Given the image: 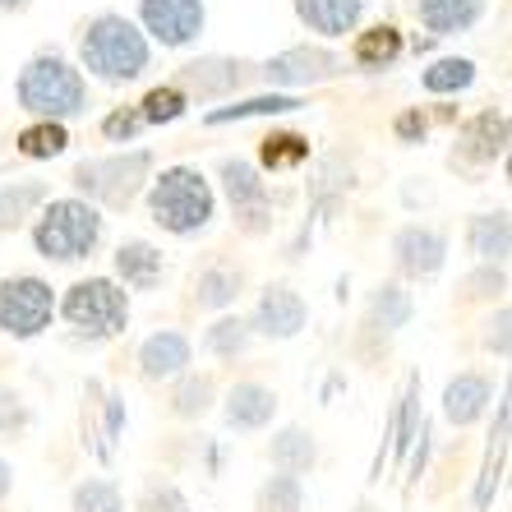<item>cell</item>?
<instances>
[{
	"label": "cell",
	"instance_id": "cell-1",
	"mask_svg": "<svg viewBox=\"0 0 512 512\" xmlns=\"http://www.w3.org/2000/svg\"><path fill=\"white\" fill-rule=\"evenodd\" d=\"M79 56H84V70L97 74L102 84H130L148 70L153 51H148V37L139 33V24H130L125 14H97L84 28Z\"/></svg>",
	"mask_w": 512,
	"mask_h": 512
},
{
	"label": "cell",
	"instance_id": "cell-2",
	"mask_svg": "<svg viewBox=\"0 0 512 512\" xmlns=\"http://www.w3.org/2000/svg\"><path fill=\"white\" fill-rule=\"evenodd\" d=\"M19 107L37 120H70L88 111V84L60 51H37L19 74Z\"/></svg>",
	"mask_w": 512,
	"mask_h": 512
},
{
	"label": "cell",
	"instance_id": "cell-3",
	"mask_svg": "<svg viewBox=\"0 0 512 512\" xmlns=\"http://www.w3.org/2000/svg\"><path fill=\"white\" fill-rule=\"evenodd\" d=\"M148 213L171 236H194L213 222L217 194L199 167H167L148 190Z\"/></svg>",
	"mask_w": 512,
	"mask_h": 512
},
{
	"label": "cell",
	"instance_id": "cell-4",
	"mask_svg": "<svg viewBox=\"0 0 512 512\" xmlns=\"http://www.w3.org/2000/svg\"><path fill=\"white\" fill-rule=\"evenodd\" d=\"M97 240H102V213L84 199H51L33 227L37 254H47L56 263L88 259L97 250Z\"/></svg>",
	"mask_w": 512,
	"mask_h": 512
},
{
	"label": "cell",
	"instance_id": "cell-5",
	"mask_svg": "<svg viewBox=\"0 0 512 512\" xmlns=\"http://www.w3.org/2000/svg\"><path fill=\"white\" fill-rule=\"evenodd\" d=\"M65 319L88 337H111L125 328L130 319V300L111 277H88V282H74L70 296H65Z\"/></svg>",
	"mask_w": 512,
	"mask_h": 512
},
{
	"label": "cell",
	"instance_id": "cell-6",
	"mask_svg": "<svg viewBox=\"0 0 512 512\" xmlns=\"http://www.w3.org/2000/svg\"><path fill=\"white\" fill-rule=\"evenodd\" d=\"M56 314V296L42 277H10L0 282V328L14 337H37Z\"/></svg>",
	"mask_w": 512,
	"mask_h": 512
},
{
	"label": "cell",
	"instance_id": "cell-7",
	"mask_svg": "<svg viewBox=\"0 0 512 512\" xmlns=\"http://www.w3.org/2000/svg\"><path fill=\"white\" fill-rule=\"evenodd\" d=\"M153 167V157L148 153H130V157H107V162H84V167L74 171V185L84 194L102 203H130L134 190H139V180L148 176Z\"/></svg>",
	"mask_w": 512,
	"mask_h": 512
},
{
	"label": "cell",
	"instance_id": "cell-8",
	"mask_svg": "<svg viewBox=\"0 0 512 512\" xmlns=\"http://www.w3.org/2000/svg\"><path fill=\"white\" fill-rule=\"evenodd\" d=\"M143 33H153L162 47H190L203 33V0H139Z\"/></svg>",
	"mask_w": 512,
	"mask_h": 512
},
{
	"label": "cell",
	"instance_id": "cell-9",
	"mask_svg": "<svg viewBox=\"0 0 512 512\" xmlns=\"http://www.w3.org/2000/svg\"><path fill=\"white\" fill-rule=\"evenodd\" d=\"M333 74H342V56H333V51H323V47H291L263 65V79L277 88L323 84V79H333Z\"/></svg>",
	"mask_w": 512,
	"mask_h": 512
},
{
	"label": "cell",
	"instance_id": "cell-10",
	"mask_svg": "<svg viewBox=\"0 0 512 512\" xmlns=\"http://www.w3.org/2000/svg\"><path fill=\"white\" fill-rule=\"evenodd\" d=\"M393 254H397V268L411 277H434L448 259V240L439 236L434 227H402L393 240Z\"/></svg>",
	"mask_w": 512,
	"mask_h": 512
},
{
	"label": "cell",
	"instance_id": "cell-11",
	"mask_svg": "<svg viewBox=\"0 0 512 512\" xmlns=\"http://www.w3.org/2000/svg\"><path fill=\"white\" fill-rule=\"evenodd\" d=\"M305 300L291 291V286H268L259 296V310H254V328L263 337H296L305 328Z\"/></svg>",
	"mask_w": 512,
	"mask_h": 512
},
{
	"label": "cell",
	"instance_id": "cell-12",
	"mask_svg": "<svg viewBox=\"0 0 512 512\" xmlns=\"http://www.w3.org/2000/svg\"><path fill=\"white\" fill-rule=\"evenodd\" d=\"M180 84L190 88L194 97H222V93L245 84V65H240V60H227V56H203V60H190V65L180 70Z\"/></svg>",
	"mask_w": 512,
	"mask_h": 512
},
{
	"label": "cell",
	"instance_id": "cell-13",
	"mask_svg": "<svg viewBox=\"0 0 512 512\" xmlns=\"http://www.w3.org/2000/svg\"><path fill=\"white\" fill-rule=\"evenodd\" d=\"M300 24L319 37H346L360 24L365 14V0H296Z\"/></svg>",
	"mask_w": 512,
	"mask_h": 512
},
{
	"label": "cell",
	"instance_id": "cell-14",
	"mask_svg": "<svg viewBox=\"0 0 512 512\" xmlns=\"http://www.w3.org/2000/svg\"><path fill=\"white\" fill-rule=\"evenodd\" d=\"M222 185H227V199L236 208V217H245L254 227V217H263V208H268V190H263L259 171L250 162H240V157H227L222 162Z\"/></svg>",
	"mask_w": 512,
	"mask_h": 512
},
{
	"label": "cell",
	"instance_id": "cell-15",
	"mask_svg": "<svg viewBox=\"0 0 512 512\" xmlns=\"http://www.w3.org/2000/svg\"><path fill=\"white\" fill-rule=\"evenodd\" d=\"M420 14V24L429 28L434 37H453L466 33L485 14V0H411Z\"/></svg>",
	"mask_w": 512,
	"mask_h": 512
},
{
	"label": "cell",
	"instance_id": "cell-16",
	"mask_svg": "<svg viewBox=\"0 0 512 512\" xmlns=\"http://www.w3.org/2000/svg\"><path fill=\"white\" fill-rule=\"evenodd\" d=\"M139 365H143L148 379H171V374H180L185 365H190V342H185L180 333H171V328H162V333H153L148 342H143Z\"/></svg>",
	"mask_w": 512,
	"mask_h": 512
},
{
	"label": "cell",
	"instance_id": "cell-17",
	"mask_svg": "<svg viewBox=\"0 0 512 512\" xmlns=\"http://www.w3.org/2000/svg\"><path fill=\"white\" fill-rule=\"evenodd\" d=\"M277 411V397L263 388V383H236L227 397V420L236 429H259L268 425Z\"/></svg>",
	"mask_w": 512,
	"mask_h": 512
},
{
	"label": "cell",
	"instance_id": "cell-18",
	"mask_svg": "<svg viewBox=\"0 0 512 512\" xmlns=\"http://www.w3.org/2000/svg\"><path fill=\"white\" fill-rule=\"evenodd\" d=\"M116 273L125 277V286L148 291V286L162 277V250H153L148 240H125L116 250Z\"/></svg>",
	"mask_w": 512,
	"mask_h": 512
},
{
	"label": "cell",
	"instance_id": "cell-19",
	"mask_svg": "<svg viewBox=\"0 0 512 512\" xmlns=\"http://www.w3.org/2000/svg\"><path fill=\"white\" fill-rule=\"evenodd\" d=\"M485 402H489V379H480V374H462L443 393V411H448L453 425H471L485 411Z\"/></svg>",
	"mask_w": 512,
	"mask_h": 512
},
{
	"label": "cell",
	"instance_id": "cell-20",
	"mask_svg": "<svg viewBox=\"0 0 512 512\" xmlns=\"http://www.w3.org/2000/svg\"><path fill=\"white\" fill-rule=\"evenodd\" d=\"M503 143H508V125H503V116L485 111V116H476L471 125H466L462 153L476 157V162H494V157L503 153Z\"/></svg>",
	"mask_w": 512,
	"mask_h": 512
},
{
	"label": "cell",
	"instance_id": "cell-21",
	"mask_svg": "<svg viewBox=\"0 0 512 512\" xmlns=\"http://www.w3.org/2000/svg\"><path fill=\"white\" fill-rule=\"evenodd\" d=\"M402 56V33L393 24H374L370 33L356 37V65L360 70H383Z\"/></svg>",
	"mask_w": 512,
	"mask_h": 512
},
{
	"label": "cell",
	"instance_id": "cell-22",
	"mask_svg": "<svg viewBox=\"0 0 512 512\" xmlns=\"http://www.w3.org/2000/svg\"><path fill=\"white\" fill-rule=\"evenodd\" d=\"M420 84L429 88V93H462V88L476 84V60H466V56H443L434 60L425 74H420Z\"/></svg>",
	"mask_w": 512,
	"mask_h": 512
},
{
	"label": "cell",
	"instance_id": "cell-23",
	"mask_svg": "<svg viewBox=\"0 0 512 512\" xmlns=\"http://www.w3.org/2000/svg\"><path fill=\"white\" fill-rule=\"evenodd\" d=\"M65 148H70V134H65V125H60V120H37V125H28V130L19 134V153L33 157V162L60 157Z\"/></svg>",
	"mask_w": 512,
	"mask_h": 512
},
{
	"label": "cell",
	"instance_id": "cell-24",
	"mask_svg": "<svg viewBox=\"0 0 512 512\" xmlns=\"http://www.w3.org/2000/svg\"><path fill=\"white\" fill-rule=\"evenodd\" d=\"M185 107H190L185 88L162 84V88H153V93L139 102V116H143V125H171V120L185 116Z\"/></svg>",
	"mask_w": 512,
	"mask_h": 512
},
{
	"label": "cell",
	"instance_id": "cell-25",
	"mask_svg": "<svg viewBox=\"0 0 512 512\" xmlns=\"http://www.w3.org/2000/svg\"><path fill=\"white\" fill-rule=\"evenodd\" d=\"M471 250L480 259H503L508 254V213H480L471 222Z\"/></svg>",
	"mask_w": 512,
	"mask_h": 512
},
{
	"label": "cell",
	"instance_id": "cell-26",
	"mask_svg": "<svg viewBox=\"0 0 512 512\" xmlns=\"http://www.w3.org/2000/svg\"><path fill=\"white\" fill-rule=\"evenodd\" d=\"M259 153H263V167L268 171H291L310 157V143L300 139V134H268Z\"/></svg>",
	"mask_w": 512,
	"mask_h": 512
},
{
	"label": "cell",
	"instance_id": "cell-27",
	"mask_svg": "<svg viewBox=\"0 0 512 512\" xmlns=\"http://www.w3.org/2000/svg\"><path fill=\"white\" fill-rule=\"evenodd\" d=\"M406 319H411V296H406L397 282L379 286V296H374V323H379L383 333H393Z\"/></svg>",
	"mask_w": 512,
	"mask_h": 512
},
{
	"label": "cell",
	"instance_id": "cell-28",
	"mask_svg": "<svg viewBox=\"0 0 512 512\" xmlns=\"http://www.w3.org/2000/svg\"><path fill=\"white\" fill-rule=\"evenodd\" d=\"M236 291H240V273H231V268H208V273L199 277V305H208V310L231 305Z\"/></svg>",
	"mask_w": 512,
	"mask_h": 512
},
{
	"label": "cell",
	"instance_id": "cell-29",
	"mask_svg": "<svg viewBox=\"0 0 512 512\" xmlns=\"http://www.w3.org/2000/svg\"><path fill=\"white\" fill-rule=\"evenodd\" d=\"M273 457L277 466H282V476H296V471H305V466L314 462V443L300 434V429H286L282 439L273 443Z\"/></svg>",
	"mask_w": 512,
	"mask_h": 512
},
{
	"label": "cell",
	"instance_id": "cell-30",
	"mask_svg": "<svg viewBox=\"0 0 512 512\" xmlns=\"http://www.w3.org/2000/svg\"><path fill=\"white\" fill-rule=\"evenodd\" d=\"M296 97H254V102H240L231 111H213L208 125H227V120H245V116H282V111H296Z\"/></svg>",
	"mask_w": 512,
	"mask_h": 512
},
{
	"label": "cell",
	"instance_id": "cell-31",
	"mask_svg": "<svg viewBox=\"0 0 512 512\" xmlns=\"http://www.w3.org/2000/svg\"><path fill=\"white\" fill-rule=\"evenodd\" d=\"M245 342H250V328L240 319H217L213 328H208V346H213L217 356H240Z\"/></svg>",
	"mask_w": 512,
	"mask_h": 512
},
{
	"label": "cell",
	"instance_id": "cell-32",
	"mask_svg": "<svg viewBox=\"0 0 512 512\" xmlns=\"http://www.w3.org/2000/svg\"><path fill=\"white\" fill-rule=\"evenodd\" d=\"M74 508L79 512H120V494L107 485V480H88L74 494Z\"/></svg>",
	"mask_w": 512,
	"mask_h": 512
},
{
	"label": "cell",
	"instance_id": "cell-33",
	"mask_svg": "<svg viewBox=\"0 0 512 512\" xmlns=\"http://www.w3.org/2000/svg\"><path fill=\"white\" fill-rule=\"evenodd\" d=\"M263 508L268 512H300L296 476H273V485H268V494H263Z\"/></svg>",
	"mask_w": 512,
	"mask_h": 512
},
{
	"label": "cell",
	"instance_id": "cell-34",
	"mask_svg": "<svg viewBox=\"0 0 512 512\" xmlns=\"http://www.w3.org/2000/svg\"><path fill=\"white\" fill-rule=\"evenodd\" d=\"M143 130V116H139V107H120V111H111L107 120H102V134H107L111 143H125V139H134V134Z\"/></svg>",
	"mask_w": 512,
	"mask_h": 512
},
{
	"label": "cell",
	"instance_id": "cell-35",
	"mask_svg": "<svg viewBox=\"0 0 512 512\" xmlns=\"http://www.w3.org/2000/svg\"><path fill=\"white\" fill-rule=\"evenodd\" d=\"M208 397H213V383H208V379H190L176 393V411H180V416H194V411H203V406H208Z\"/></svg>",
	"mask_w": 512,
	"mask_h": 512
},
{
	"label": "cell",
	"instance_id": "cell-36",
	"mask_svg": "<svg viewBox=\"0 0 512 512\" xmlns=\"http://www.w3.org/2000/svg\"><path fill=\"white\" fill-rule=\"evenodd\" d=\"M397 134H402V139H416V134H425V120H420V111H406V116L397 120Z\"/></svg>",
	"mask_w": 512,
	"mask_h": 512
},
{
	"label": "cell",
	"instance_id": "cell-37",
	"mask_svg": "<svg viewBox=\"0 0 512 512\" xmlns=\"http://www.w3.org/2000/svg\"><path fill=\"white\" fill-rule=\"evenodd\" d=\"M5 489H10V462L0 457V494H5Z\"/></svg>",
	"mask_w": 512,
	"mask_h": 512
},
{
	"label": "cell",
	"instance_id": "cell-38",
	"mask_svg": "<svg viewBox=\"0 0 512 512\" xmlns=\"http://www.w3.org/2000/svg\"><path fill=\"white\" fill-rule=\"evenodd\" d=\"M33 0H0V10H28Z\"/></svg>",
	"mask_w": 512,
	"mask_h": 512
}]
</instances>
